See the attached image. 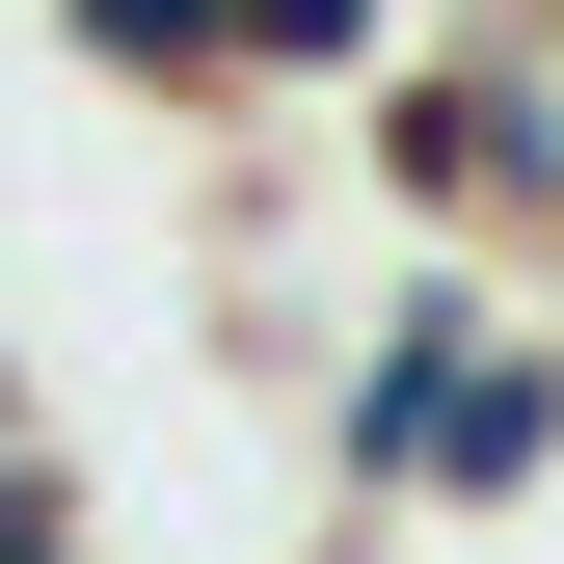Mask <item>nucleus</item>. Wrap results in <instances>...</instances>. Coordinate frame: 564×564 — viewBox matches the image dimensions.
Listing matches in <instances>:
<instances>
[{"mask_svg": "<svg viewBox=\"0 0 564 564\" xmlns=\"http://www.w3.org/2000/svg\"><path fill=\"white\" fill-rule=\"evenodd\" d=\"M538 457H564V349L511 296H377L323 349V538H403V511H538Z\"/></svg>", "mask_w": 564, "mask_h": 564, "instance_id": "1", "label": "nucleus"}, {"mask_svg": "<svg viewBox=\"0 0 564 564\" xmlns=\"http://www.w3.org/2000/svg\"><path fill=\"white\" fill-rule=\"evenodd\" d=\"M403 216H564V0L403 82Z\"/></svg>", "mask_w": 564, "mask_h": 564, "instance_id": "2", "label": "nucleus"}, {"mask_svg": "<svg viewBox=\"0 0 564 564\" xmlns=\"http://www.w3.org/2000/svg\"><path fill=\"white\" fill-rule=\"evenodd\" d=\"M54 28H82L134 108H216V82H242V28H216V0H54Z\"/></svg>", "mask_w": 564, "mask_h": 564, "instance_id": "3", "label": "nucleus"}, {"mask_svg": "<svg viewBox=\"0 0 564 564\" xmlns=\"http://www.w3.org/2000/svg\"><path fill=\"white\" fill-rule=\"evenodd\" d=\"M216 28H242V82H377L403 0H216Z\"/></svg>", "mask_w": 564, "mask_h": 564, "instance_id": "4", "label": "nucleus"}]
</instances>
